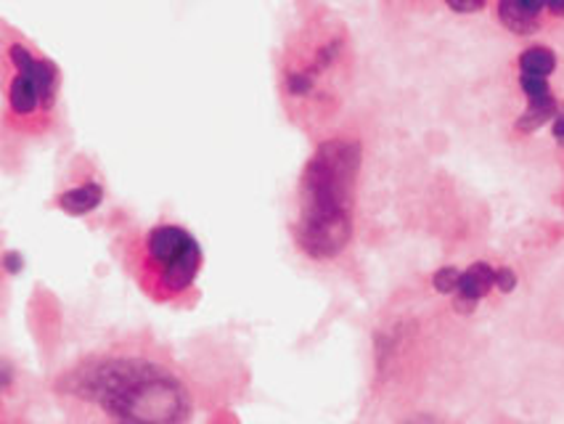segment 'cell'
Instances as JSON below:
<instances>
[{
  "instance_id": "obj_1",
  "label": "cell",
  "mask_w": 564,
  "mask_h": 424,
  "mask_svg": "<svg viewBox=\"0 0 564 424\" xmlns=\"http://www.w3.org/2000/svg\"><path fill=\"white\" fill-rule=\"evenodd\" d=\"M64 424H192L194 393L178 363L152 339H115L88 350L51 382Z\"/></svg>"
},
{
  "instance_id": "obj_2",
  "label": "cell",
  "mask_w": 564,
  "mask_h": 424,
  "mask_svg": "<svg viewBox=\"0 0 564 424\" xmlns=\"http://www.w3.org/2000/svg\"><path fill=\"white\" fill-rule=\"evenodd\" d=\"M358 146L329 141L305 170L300 188V247L316 260H329L345 250L352 233V188L358 173Z\"/></svg>"
},
{
  "instance_id": "obj_3",
  "label": "cell",
  "mask_w": 564,
  "mask_h": 424,
  "mask_svg": "<svg viewBox=\"0 0 564 424\" xmlns=\"http://www.w3.org/2000/svg\"><path fill=\"white\" fill-rule=\"evenodd\" d=\"M56 64L3 24V126L19 139H41L56 122Z\"/></svg>"
},
{
  "instance_id": "obj_4",
  "label": "cell",
  "mask_w": 564,
  "mask_h": 424,
  "mask_svg": "<svg viewBox=\"0 0 564 424\" xmlns=\"http://www.w3.org/2000/svg\"><path fill=\"white\" fill-rule=\"evenodd\" d=\"M202 247L188 228L160 224L128 237L124 263L133 279L156 303L186 297L202 271Z\"/></svg>"
},
{
  "instance_id": "obj_5",
  "label": "cell",
  "mask_w": 564,
  "mask_h": 424,
  "mask_svg": "<svg viewBox=\"0 0 564 424\" xmlns=\"http://www.w3.org/2000/svg\"><path fill=\"white\" fill-rule=\"evenodd\" d=\"M345 41L332 24H313L292 45L284 62L286 101L294 109H321L332 99V80L343 64Z\"/></svg>"
},
{
  "instance_id": "obj_6",
  "label": "cell",
  "mask_w": 564,
  "mask_h": 424,
  "mask_svg": "<svg viewBox=\"0 0 564 424\" xmlns=\"http://www.w3.org/2000/svg\"><path fill=\"white\" fill-rule=\"evenodd\" d=\"M520 85L524 96H528V112L517 120V128H520L522 133H533V130L541 128L543 122H549L551 117L556 120L560 107H556V99L549 90V77L520 75Z\"/></svg>"
},
{
  "instance_id": "obj_7",
  "label": "cell",
  "mask_w": 564,
  "mask_h": 424,
  "mask_svg": "<svg viewBox=\"0 0 564 424\" xmlns=\"http://www.w3.org/2000/svg\"><path fill=\"white\" fill-rule=\"evenodd\" d=\"M496 286V271L488 263H475L467 271H462V282L456 290V308L469 311L471 305L480 303Z\"/></svg>"
},
{
  "instance_id": "obj_8",
  "label": "cell",
  "mask_w": 564,
  "mask_h": 424,
  "mask_svg": "<svg viewBox=\"0 0 564 424\" xmlns=\"http://www.w3.org/2000/svg\"><path fill=\"white\" fill-rule=\"evenodd\" d=\"M546 14L543 3H501L498 6V19L501 24L517 35H533L541 28V17Z\"/></svg>"
},
{
  "instance_id": "obj_9",
  "label": "cell",
  "mask_w": 564,
  "mask_h": 424,
  "mask_svg": "<svg viewBox=\"0 0 564 424\" xmlns=\"http://www.w3.org/2000/svg\"><path fill=\"white\" fill-rule=\"evenodd\" d=\"M101 199H104V188L94 184V181H88V184L75 186V188H69V192L58 194L56 205L69 215H85V213L96 210V207L101 205Z\"/></svg>"
},
{
  "instance_id": "obj_10",
  "label": "cell",
  "mask_w": 564,
  "mask_h": 424,
  "mask_svg": "<svg viewBox=\"0 0 564 424\" xmlns=\"http://www.w3.org/2000/svg\"><path fill=\"white\" fill-rule=\"evenodd\" d=\"M556 69V56L554 51L543 48V45H535V48H528L520 56V75H535V77H549L551 72Z\"/></svg>"
},
{
  "instance_id": "obj_11",
  "label": "cell",
  "mask_w": 564,
  "mask_h": 424,
  "mask_svg": "<svg viewBox=\"0 0 564 424\" xmlns=\"http://www.w3.org/2000/svg\"><path fill=\"white\" fill-rule=\"evenodd\" d=\"M458 282H462V271L458 269H443L435 273V279H432L435 290L443 292V295H456Z\"/></svg>"
},
{
  "instance_id": "obj_12",
  "label": "cell",
  "mask_w": 564,
  "mask_h": 424,
  "mask_svg": "<svg viewBox=\"0 0 564 424\" xmlns=\"http://www.w3.org/2000/svg\"><path fill=\"white\" fill-rule=\"evenodd\" d=\"M514 284H517L514 271H509V269L496 271V286H498V290H501V292H511V290H514Z\"/></svg>"
},
{
  "instance_id": "obj_13",
  "label": "cell",
  "mask_w": 564,
  "mask_h": 424,
  "mask_svg": "<svg viewBox=\"0 0 564 424\" xmlns=\"http://www.w3.org/2000/svg\"><path fill=\"white\" fill-rule=\"evenodd\" d=\"M485 3H451V11H456V14H471V11H482Z\"/></svg>"
},
{
  "instance_id": "obj_14",
  "label": "cell",
  "mask_w": 564,
  "mask_h": 424,
  "mask_svg": "<svg viewBox=\"0 0 564 424\" xmlns=\"http://www.w3.org/2000/svg\"><path fill=\"white\" fill-rule=\"evenodd\" d=\"M554 139L564 146V107L560 109V115H556V120H554Z\"/></svg>"
}]
</instances>
